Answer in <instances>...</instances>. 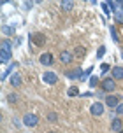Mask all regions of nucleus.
Masks as SVG:
<instances>
[{
	"instance_id": "obj_1",
	"label": "nucleus",
	"mask_w": 123,
	"mask_h": 133,
	"mask_svg": "<svg viewBox=\"0 0 123 133\" xmlns=\"http://www.w3.org/2000/svg\"><path fill=\"white\" fill-rule=\"evenodd\" d=\"M102 89L104 91H114L116 89V82H114V79H111V77H107V79L102 81Z\"/></svg>"
},
{
	"instance_id": "obj_2",
	"label": "nucleus",
	"mask_w": 123,
	"mask_h": 133,
	"mask_svg": "<svg viewBox=\"0 0 123 133\" xmlns=\"http://www.w3.org/2000/svg\"><path fill=\"white\" fill-rule=\"evenodd\" d=\"M23 123H25L27 126H37V123H39V117H37L35 114H25V117H23Z\"/></svg>"
},
{
	"instance_id": "obj_3",
	"label": "nucleus",
	"mask_w": 123,
	"mask_h": 133,
	"mask_svg": "<svg viewBox=\"0 0 123 133\" xmlns=\"http://www.w3.org/2000/svg\"><path fill=\"white\" fill-rule=\"evenodd\" d=\"M90 112H91V116H102L104 114V105L102 103H100V102H95V103H93V105L90 107Z\"/></svg>"
},
{
	"instance_id": "obj_4",
	"label": "nucleus",
	"mask_w": 123,
	"mask_h": 133,
	"mask_svg": "<svg viewBox=\"0 0 123 133\" xmlns=\"http://www.w3.org/2000/svg\"><path fill=\"white\" fill-rule=\"evenodd\" d=\"M42 79L46 81L48 84H56V81H58V75L55 72H44L42 74Z\"/></svg>"
},
{
	"instance_id": "obj_5",
	"label": "nucleus",
	"mask_w": 123,
	"mask_h": 133,
	"mask_svg": "<svg viewBox=\"0 0 123 133\" xmlns=\"http://www.w3.org/2000/svg\"><path fill=\"white\" fill-rule=\"evenodd\" d=\"M72 60H74V53H70V51H62L60 53V61L62 63H70Z\"/></svg>"
},
{
	"instance_id": "obj_6",
	"label": "nucleus",
	"mask_w": 123,
	"mask_h": 133,
	"mask_svg": "<svg viewBox=\"0 0 123 133\" xmlns=\"http://www.w3.org/2000/svg\"><path fill=\"white\" fill-rule=\"evenodd\" d=\"M41 63L42 65H46V66H49V65H53V54L51 53H44V54H41Z\"/></svg>"
},
{
	"instance_id": "obj_7",
	"label": "nucleus",
	"mask_w": 123,
	"mask_h": 133,
	"mask_svg": "<svg viewBox=\"0 0 123 133\" xmlns=\"http://www.w3.org/2000/svg\"><path fill=\"white\" fill-rule=\"evenodd\" d=\"M65 75H67L69 79H81L83 70L81 68H74V70H70V72H65Z\"/></svg>"
},
{
	"instance_id": "obj_8",
	"label": "nucleus",
	"mask_w": 123,
	"mask_h": 133,
	"mask_svg": "<svg viewBox=\"0 0 123 133\" xmlns=\"http://www.w3.org/2000/svg\"><path fill=\"white\" fill-rule=\"evenodd\" d=\"M121 128H123V123H121V119H120V117L113 119V123H111V130H113V131L120 133V131H121Z\"/></svg>"
},
{
	"instance_id": "obj_9",
	"label": "nucleus",
	"mask_w": 123,
	"mask_h": 133,
	"mask_svg": "<svg viewBox=\"0 0 123 133\" xmlns=\"http://www.w3.org/2000/svg\"><path fill=\"white\" fill-rule=\"evenodd\" d=\"M118 102H120V98L114 96V95L106 96V105H107V107H118Z\"/></svg>"
},
{
	"instance_id": "obj_10",
	"label": "nucleus",
	"mask_w": 123,
	"mask_h": 133,
	"mask_svg": "<svg viewBox=\"0 0 123 133\" xmlns=\"http://www.w3.org/2000/svg\"><path fill=\"white\" fill-rule=\"evenodd\" d=\"M113 79L114 81L123 79V66H114V68H113Z\"/></svg>"
},
{
	"instance_id": "obj_11",
	"label": "nucleus",
	"mask_w": 123,
	"mask_h": 133,
	"mask_svg": "<svg viewBox=\"0 0 123 133\" xmlns=\"http://www.w3.org/2000/svg\"><path fill=\"white\" fill-rule=\"evenodd\" d=\"M11 84L14 88H20L21 86V75L20 74H13V77H11Z\"/></svg>"
},
{
	"instance_id": "obj_12",
	"label": "nucleus",
	"mask_w": 123,
	"mask_h": 133,
	"mask_svg": "<svg viewBox=\"0 0 123 133\" xmlns=\"http://www.w3.org/2000/svg\"><path fill=\"white\" fill-rule=\"evenodd\" d=\"M60 5H62V9H63V11H70V9L74 7V2H72V0H62Z\"/></svg>"
},
{
	"instance_id": "obj_13",
	"label": "nucleus",
	"mask_w": 123,
	"mask_h": 133,
	"mask_svg": "<svg viewBox=\"0 0 123 133\" xmlns=\"http://www.w3.org/2000/svg\"><path fill=\"white\" fill-rule=\"evenodd\" d=\"M44 42H46L44 35H41V33H35V35H34V44H35V46H42Z\"/></svg>"
},
{
	"instance_id": "obj_14",
	"label": "nucleus",
	"mask_w": 123,
	"mask_h": 133,
	"mask_svg": "<svg viewBox=\"0 0 123 133\" xmlns=\"http://www.w3.org/2000/svg\"><path fill=\"white\" fill-rule=\"evenodd\" d=\"M84 54H86V49H84L83 46H77L74 49V56H76V58H83Z\"/></svg>"
},
{
	"instance_id": "obj_15",
	"label": "nucleus",
	"mask_w": 123,
	"mask_h": 133,
	"mask_svg": "<svg viewBox=\"0 0 123 133\" xmlns=\"http://www.w3.org/2000/svg\"><path fill=\"white\" fill-rule=\"evenodd\" d=\"M2 51L13 54V46H11V42H9V40H4V42H2Z\"/></svg>"
},
{
	"instance_id": "obj_16",
	"label": "nucleus",
	"mask_w": 123,
	"mask_h": 133,
	"mask_svg": "<svg viewBox=\"0 0 123 133\" xmlns=\"http://www.w3.org/2000/svg\"><path fill=\"white\" fill-rule=\"evenodd\" d=\"M11 56H13L11 53H5V51H2V53H0V60H2V63H7V61L11 60Z\"/></svg>"
},
{
	"instance_id": "obj_17",
	"label": "nucleus",
	"mask_w": 123,
	"mask_h": 133,
	"mask_svg": "<svg viewBox=\"0 0 123 133\" xmlns=\"http://www.w3.org/2000/svg\"><path fill=\"white\" fill-rule=\"evenodd\" d=\"M67 95H69V96H77V95H79V89H77L76 86H72V88H69V89H67Z\"/></svg>"
},
{
	"instance_id": "obj_18",
	"label": "nucleus",
	"mask_w": 123,
	"mask_h": 133,
	"mask_svg": "<svg viewBox=\"0 0 123 133\" xmlns=\"http://www.w3.org/2000/svg\"><path fill=\"white\" fill-rule=\"evenodd\" d=\"M111 37H113V40H114V42H118V40H120V37H118V32H116V28H113V26H111Z\"/></svg>"
},
{
	"instance_id": "obj_19",
	"label": "nucleus",
	"mask_w": 123,
	"mask_h": 133,
	"mask_svg": "<svg viewBox=\"0 0 123 133\" xmlns=\"http://www.w3.org/2000/svg\"><path fill=\"white\" fill-rule=\"evenodd\" d=\"M7 100H9L11 103H16V102H18V100H20V98H18V95H13V93H11V95H9V96H7Z\"/></svg>"
},
{
	"instance_id": "obj_20",
	"label": "nucleus",
	"mask_w": 123,
	"mask_h": 133,
	"mask_svg": "<svg viewBox=\"0 0 123 133\" xmlns=\"http://www.w3.org/2000/svg\"><path fill=\"white\" fill-rule=\"evenodd\" d=\"M102 9L106 14H111V9H109V2H102Z\"/></svg>"
},
{
	"instance_id": "obj_21",
	"label": "nucleus",
	"mask_w": 123,
	"mask_h": 133,
	"mask_svg": "<svg viewBox=\"0 0 123 133\" xmlns=\"http://www.w3.org/2000/svg\"><path fill=\"white\" fill-rule=\"evenodd\" d=\"M13 68H14V65H13V66H9V68H7V70H5V74H2V81H4V79H5V77H7V75H9V74L13 72Z\"/></svg>"
},
{
	"instance_id": "obj_22",
	"label": "nucleus",
	"mask_w": 123,
	"mask_h": 133,
	"mask_svg": "<svg viewBox=\"0 0 123 133\" xmlns=\"http://www.w3.org/2000/svg\"><path fill=\"white\" fill-rule=\"evenodd\" d=\"M91 70H93V68H91V66H90L88 70H84V72H83V75H81V79L84 81V79H86V77H88V75H90V72H91Z\"/></svg>"
},
{
	"instance_id": "obj_23",
	"label": "nucleus",
	"mask_w": 123,
	"mask_h": 133,
	"mask_svg": "<svg viewBox=\"0 0 123 133\" xmlns=\"http://www.w3.org/2000/svg\"><path fill=\"white\" fill-rule=\"evenodd\" d=\"M104 53H106V47H104V46H100L99 53H97V58H102V56H104Z\"/></svg>"
},
{
	"instance_id": "obj_24",
	"label": "nucleus",
	"mask_w": 123,
	"mask_h": 133,
	"mask_svg": "<svg viewBox=\"0 0 123 133\" xmlns=\"http://www.w3.org/2000/svg\"><path fill=\"white\" fill-rule=\"evenodd\" d=\"M2 30H4V33H5V35H11V33H13V28H11V26H4Z\"/></svg>"
},
{
	"instance_id": "obj_25",
	"label": "nucleus",
	"mask_w": 123,
	"mask_h": 133,
	"mask_svg": "<svg viewBox=\"0 0 123 133\" xmlns=\"http://www.w3.org/2000/svg\"><path fill=\"white\" fill-rule=\"evenodd\" d=\"M56 119H58V117H56V114H53V112L48 114V121H51V123H53V121H56Z\"/></svg>"
},
{
	"instance_id": "obj_26",
	"label": "nucleus",
	"mask_w": 123,
	"mask_h": 133,
	"mask_svg": "<svg viewBox=\"0 0 123 133\" xmlns=\"http://www.w3.org/2000/svg\"><path fill=\"white\" fill-rule=\"evenodd\" d=\"M100 70H102V72H109V65H107V63H102Z\"/></svg>"
},
{
	"instance_id": "obj_27",
	"label": "nucleus",
	"mask_w": 123,
	"mask_h": 133,
	"mask_svg": "<svg viewBox=\"0 0 123 133\" xmlns=\"http://www.w3.org/2000/svg\"><path fill=\"white\" fill-rule=\"evenodd\" d=\"M97 81H99V79H97L95 75H93V77H91V79H90V86L93 88V86H95V84H97Z\"/></svg>"
},
{
	"instance_id": "obj_28",
	"label": "nucleus",
	"mask_w": 123,
	"mask_h": 133,
	"mask_svg": "<svg viewBox=\"0 0 123 133\" xmlns=\"http://www.w3.org/2000/svg\"><path fill=\"white\" fill-rule=\"evenodd\" d=\"M118 114H123V105H118Z\"/></svg>"
},
{
	"instance_id": "obj_29",
	"label": "nucleus",
	"mask_w": 123,
	"mask_h": 133,
	"mask_svg": "<svg viewBox=\"0 0 123 133\" xmlns=\"http://www.w3.org/2000/svg\"><path fill=\"white\" fill-rule=\"evenodd\" d=\"M49 133H55V131H49Z\"/></svg>"
},
{
	"instance_id": "obj_30",
	"label": "nucleus",
	"mask_w": 123,
	"mask_h": 133,
	"mask_svg": "<svg viewBox=\"0 0 123 133\" xmlns=\"http://www.w3.org/2000/svg\"><path fill=\"white\" fill-rule=\"evenodd\" d=\"M121 58H123V53H121Z\"/></svg>"
},
{
	"instance_id": "obj_31",
	"label": "nucleus",
	"mask_w": 123,
	"mask_h": 133,
	"mask_svg": "<svg viewBox=\"0 0 123 133\" xmlns=\"http://www.w3.org/2000/svg\"><path fill=\"white\" fill-rule=\"evenodd\" d=\"M120 133H123V130H121V131H120Z\"/></svg>"
}]
</instances>
